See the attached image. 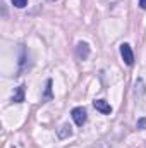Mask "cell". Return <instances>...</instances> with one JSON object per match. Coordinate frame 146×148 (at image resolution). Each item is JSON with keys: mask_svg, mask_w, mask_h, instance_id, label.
I'll use <instances>...</instances> for the list:
<instances>
[{"mask_svg": "<svg viewBox=\"0 0 146 148\" xmlns=\"http://www.w3.org/2000/svg\"><path fill=\"white\" fill-rule=\"evenodd\" d=\"M93 107H95L98 112H102V114H110V112H112L110 103L105 102V100H95V102H93Z\"/></svg>", "mask_w": 146, "mask_h": 148, "instance_id": "obj_4", "label": "cell"}, {"mask_svg": "<svg viewBox=\"0 0 146 148\" xmlns=\"http://www.w3.org/2000/svg\"><path fill=\"white\" fill-rule=\"evenodd\" d=\"M52 98V79L46 81V93H45V100H50Z\"/></svg>", "mask_w": 146, "mask_h": 148, "instance_id": "obj_8", "label": "cell"}, {"mask_svg": "<svg viewBox=\"0 0 146 148\" xmlns=\"http://www.w3.org/2000/svg\"><path fill=\"white\" fill-rule=\"evenodd\" d=\"M136 93H138V95H143V93H145V83H143L141 77L136 81Z\"/></svg>", "mask_w": 146, "mask_h": 148, "instance_id": "obj_7", "label": "cell"}, {"mask_svg": "<svg viewBox=\"0 0 146 148\" xmlns=\"http://www.w3.org/2000/svg\"><path fill=\"white\" fill-rule=\"evenodd\" d=\"M71 115H72L74 122H76L77 126H83V124L86 122V119H88V114H86V109H84V107H76V109H72Z\"/></svg>", "mask_w": 146, "mask_h": 148, "instance_id": "obj_1", "label": "cell"}, {"mask_svg": "<svg viewBox=\"0 0 146 148\" xmlns=\"http://www.w3.org/2000/svg\"><path fill=\"white\" fill-rule=\"evenodd\" d=\"M24 84H21L17 90H16V93H14V97H12V102L14 103H21V102H24Z\"/></svg>", "mask_w": 146, "mask_h": 148, "instance_id": "obj_5", "label": "cell"}, {"mask_svg": "<svg viewBox=\"0 0 146 148\" xmlns=\"http://www.w3.org/2000/svg\"><path fill=\"white\" fill-rule=\"evenodd\" d=\"M57 134H59V138H62V140H64V138H71V136H72V127H71L69 124H64V126L57 131Z\"/></svg>", "mask_w": 146, "mask_h": 148, "instance_id": "obj_6", "label": "cell"}, {"mask_svg": "<svg viewBox=\"0 0 146 148\" xmlns=\"http://www.w3.org/2000/svg\"><path fill=\"white\" fill-rule=\"evenodd\" d=\"M52 2H55V0H52Z\"/></svg>", "mask_w": 146, "mask_h": 148, "instance_id": "obj_12", "label": "cell"}, {"mask_svg": "<svg viewBox=\"0 0 146 148\" xmlns=\"http://www.w3.org/2000/svg\"><path fill=\"white\" fill-rule=\"evenodd\" d=\"M145 126H146V119L143 117V119H139V121H138V129H143Z\"/></svg>", "mask_w": 146, "mask_h": 148, "instance_id": "obj_10", "label": "cell"}, {"mask_svg": "<svg viewBox=\"0 0 146 148\" xmlns=\"http://www.w3.org/2000/svg\"><path fill=\"white\" fill-rule=\"evenodd\" d=\"M88 55H89V47H88V43L79 41L77 47H76V57H77L79 60H86Z\"/></svg>", "mask_w": 146, "mask_h": 148, "instance_id": "obj_3", "label": "cell"}, {"mask_svg": "<svg viewBox=\"0 0 146 148\" xmlns=\"http://www.w3.org/2000/svg\"><path fill=\"white\" fill-rule=\"evenodd\" d=\"M12 5L17 7V9H23V7L28 5V0H12Z\"/></svg>", "mask_w": 146, "mask_h": 148, "instance_id": "obj_9", "label": "cell"}, {"mask_svg": "<svg viewBox=\"0 0 146 148\" xmlns=\"http://www.w3.org/2000/svg\"><path fill=\"white\" fill-rule=\"evenodd\" d=\"M139 5H141V9H146V0H139Z\"/></svg>", "mask_w": 146, "mask_h": 148, "instance_id": "obj_11", "label": "cell"}, {"mask_svg": "<svg viewBox=\"0 0 146 148\" xmlns=\"http://www.w3.org/2000/svg\"><path fill=\"white\" fill-rule=\"evenodd\" d=\"M120 55H122V59H124V62L127 66H132L134 64V53H132V50H131V47L127 43H122L120 45Z\"/></svg>", "mask_w": 146, "mask_h": 148, "instance_id": "obj_2", "label": "cell"}]
</instances>
